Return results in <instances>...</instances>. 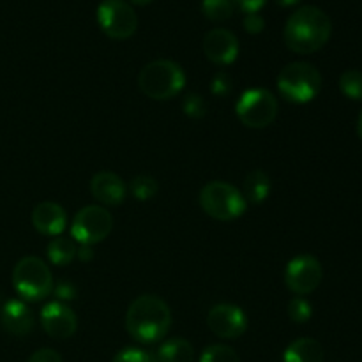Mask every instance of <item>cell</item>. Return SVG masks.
<instances>
[{
    "mask_svg": "<svg viewBox=\"0 0 362 362\" xmlns=\"http://www.w3.org/2000/svg\"><path fill=\"white\" fill-rule=\"evenodd\" d=\"M283 362H324V346L313 338H299L286 346Z\"/></svg>",
    "mask_w": 362,
    "mask_h": 362,
    "instance_id": "cell-17",
    "label": "cell"
},
{
    "mask_svg": "<svg viewBox=\"0 0 362 362\" xmlns=\"http://www.w3.org/2000/svg\"><path fill=\"white\" fill-rule=\"evenodd\" d=\"M207 327L221 339H237L247 331V317L235 304H216L207 315Z\"/></svg>",
    "mask_w": 362,
    "mask_h": 362,
    "instance_id": "cell-11",
    "label": "cell"
},
{
    "mask_svg": "<svg viewBox=\"0 0 362 362\" xmlns=\"http://www.w3.org/2000/svg\"><path fill=\"white\" fill-rule=\"evenodd\" d=\"M90 193L99 204L117 207L127 197V186L117 173L99 172L90 180Z\"/></svg>",
    "mask_w": 362,
    "mask_h": 362,
    "instance_id": "cell-14",
    "label": "cell"
},
{
    "mask_svg": "<svg viewBox=\"0 0 362 362\" xmlns=\"http://www.w3.org/2000/svg\"><path fill=\"white\" fill-rule=\"evenodd\" d=\"M357 134H359V138L362 140V112L359 115V120H357Z\"/></svg>",
    "mask_w": 362,
    "mask_h": 362,
    "instance_id": "cell-35",
    "label": "cell"
},
{
    "mask_svg": "<svg viewBox=\"0 0 362 362\" xmlns=\"http://www.w3.org/2000/svg\"><path fill=\"white\" fill-rule=\"evenodd\" d=\"M53 290H55L60 303H62V300H71L76 297V288H74L69 281H62L59 283V285H53Z\"/></svg>",
    "mask_w": 362,
    "mask_h": 362,
    "instance_id": "cell-31",
    "label": "cell"
},
{
    "mask_svg": "<svg viewBox=\"0 0 362 362\" xmlns=\"http://www.w3.org/2000/svg\"><path fill=\"white\" fill-rule=\"evenodd\" d=\"M230 88H232V80H230L228 74L226 73L216 74V78L212 80V92H214L216 95H226L230 92Z\"/></svg>",
    "mask_w": 362,
    "mask_h": 362,
    "instance_id": "cell-29",
    "label": "cell"
},
{
    "mask_svg": "<svg viewBox=\"0 0 362 362\" xmlns=\"http://www.w3.org/2000/svg\"><path fill=\"white\" fill-rule=\"evenodd\" d=\"M202 211L218 221H233L246 212L247 202L243 191L225 180H212L200 191Z\"/></svg>",
    "mask_w": 362,
    "mask_h": 362,
    "instance_id": "cell-5",
    "label": "cell"
},
{
    "mask_svg": "<svg viewBox=\"0 0 362 362\" xmlns=\"http://www.w3.org/2000/svg\"><path fill=\"white\" fill-rule=\"evenodd\" d=\"M332 34V21L317 6H303L286 20L283 37L293 53L310 55L327 45Z\"/></svg>",
    "mask_w": 362,
    "mask_h": 362,
    "instance_id": "cell-1",
    "label": "cell"
},
{
    "mask_svg": "<svg viewBox=\"0 0 362 362\" xmlns=\"http://www.w3.org/2000/svg\"><path fill=\"white\" fill-rule=\"evenodd\" d=\"M300 0H276V4H279V6L283 7H292V6H297Z\"/></svg>",
    "mask_w": 362,
    "mask_h": 362,
    "instance_id": "cell-34",
    "label": "cell"
},
{
    "mask_svg": "<svg viewBox=\"0 0 362 362\" xmlns=\"http://www.w3.org/2000/svg\"><path fill=\"white\" fill-rule=\"evenodd\" d=\"M200 362H240V357L232 346L211 345L202 352Z\"/></svg>",
    "mask_w": 362,
    "mask_h": 362,
    "instance_id": "cell-24",
    "label": "cell"
},
{
    "mask_svg": "<svg viewBox=\"0 0 362 362\" xmlns=\"http://www.w3.org/2000/svg\"><path fill=\"white\" fill-rule=\"evenodd\" d=\"M265 27L264 18L260 16L258 13H246L244 16V28H246L250 34H260Z\"/></svg>",
    "mask_w": 362,
    "mask_h": 362,
    "instance_id": "cell-28",
    "label": "cell"
},
{
    "mask_svg": "<svg viewBox=\"0 0 362 362\" xmlns=\"http://www.w3.org/2000/svg\"><path fill=\"white\" fill-rule=\"evenodd\" d=\"M98 23L112 39H127L136 32L138 16L124 0H103L98 7Z\"/></svg>",
    "mask_w": 362,
    "mask_h": 362,
    "instance_id": "cell-9",
    "label": "cell"
},
{
    "mask_svg": "<svg viewBox=\"0 0 362 362\" xmlns=\"http://www.w3.org/2000/svg\"><path fill=\"white\" fill-rule=\"evenodd\" d=\"M339 90L352 101H362V71L346 69L339 76Z\"/></svg>",
    "mask_w": 362,
    "mask_h": 362,
    "instance_id": "cell-21",
    "label": "cell"
},
{
    "mask_svg": "<svg viewBox=\"0 0 362 362\" xmlns=\"http://www.w3.org/2000/svg\"><path fill=\"white\" fill-rule=\"evenodd\" d=\"M129 189H131V194H133L136 200L147 202L158 194L159 187H158V182H156V179H152V177L138 175L131 180Z\"/></svg>",
    "mask_w": 362,
    "mask_h": 362,
    "instance_id": "cell-23",
    "label": "cell"
},
{
    "mask_svg": "<svg viewBox=\"0 0 362 362\" xmlns=\"http://www.w3.org/2000/svg\"><path fill=\"white\" fill-rule=\"evenodd\" d=\"M28 362H62V357H60L59 352L52 349H41L37 352H34L30 356Z\"/></svg>",
    "mask_w": 362,
    "mask_h": 362,
    "instance_id": "cell-30",
    "label": "cell"
},
{
    "mask_svg": "<svg viewBox=\"0 0 362 362\" xmlns=\"http://www.w3.org/2000/svg\"><path fill=\"white\" fill-rule=\"evenodd\" d=\"M131 2H134V4H138V6H145V4H148V2H152V0H131Z\"/></svg>",
    "mask_w": 362,
    "mask_h": 362,
    "instance_id": "cell-36",
    "label": "cell"
},
{
    "mask_svg": "<svg viewBox=\"0 0 362 362\" xmlns=\"http://www.w3.org/2000/svg\"><path fill=\"white\" fill-rule=\"evenodd\" d=\"M172 327V311L158 296L136 297L126 311V331L131 338L144 345L158 343Z\"/></svg>",
    "mask_w": 362,
    "mask_h": 362,
    "instance_id": "cell-2",
    "label": "cell"
},
{
    "mask_svg": "<svg viewBox=\"0 0 362 362\" xmlns=\"http://www.w3.org/2000/svg\"><path fill=\"white\" fill-rule=\"evenodd\" d=\"M324 278L322 264L311 255H299L292 258L285 269V283L296 296H308L320 286Z\"/></svg>",
    "mask_w": 362,
    "mask_h": 362,
    "instance_id": "cell-10",
    "label": "cell"
},
{
    "mask_svg": "<svg viewBox=\"0 0 362 362\" xmlns=\"http://www.w3.org/2000/svg\"><path fill=\"white\" fill-rule=\"evenodd\" d=\"M113 230V216L101 205H87L74 216L71 225V239L81 246L103 243Z\"/></svg>",
    "mask_w": 362,
    "mask_h": 362,
    "instance_id": "cell-8",
    "label": "cell"
},
{
    "mask_svg": "<svg viewBox=\"0 0 362 362\" xmlns=\"http://www.w3.org/2000/svg\"><path fill=\"white\" fill-rule=\"evenodd\" d=\"M233 2L239 4L240 9L246 11V13H258L267 0H233Z\"/></svg>",
    "mask_w": 362,
    "mask_h": 362,
    "instance_id": "cell-32",
    "label": "cell"
},
{
    "mask_svg": "<svg viewBox=\"0 0 362 362\" xmlns=\"http://www.w3.org/2000/svg\"><path fill=\"white\" fill-rule=\"evenodd\" d=\"M112 362H156V361L147 350L129 346V349L120 350V352L113 357Z\"/></svg>",
    "mask_w": 362,
    "mask_h": 362,
    "instance_id": "cell-27",
    "label": "cell"
},
{
    "mask_svg": "<svg viewBox=\"0 0 362 362\" xmlns=\"http://www.w3.org/2000/svg\"><path fill=\"white\" fill-rule=\"evenodd\" d=\"M186 85L184 69L173 60L158 59L144 66L138 74V87L154 101H166L180 94Z\"/></svg>",
    "mask_w": 362,
    "mask_h": 362,
    "instance_id": "cell-3",
    "label": "cell"
},
{
    "mask_svg": "<svg viewBox=\"0 0 362 362\" xmlns=\"http://www.w3.org/2000/svg\"><path fill=\"white\" fill-rule=\"evenodd\" d=\"M202 9L212 21L228 20L233 14V0H202Z\"/></svg>",
    "mask_w": 362,
    "mask_h": 362,
    "instance_id": "cell-22",
    "label": "cell"
},
{
    "mask_svg": "<svg viewBox=\"0 0 362 362\" xmlns=\"http://www.w3.org/2000/svg\"><path fill=\"white\" fill-rule=\"evenodd\" d=\"M278 90L286 101L306 105L322 90V74L313 64L292 62L278 74Z\"/></svg>",
    "mask_w": 362,
    "mask_h": 362,
    "instance_id": "cell-4",
    "label": "cell"
},
{
    "mask_svg": "<svg viewBox=\"0 0 362 362\" xmlns=\"http://www.w3.org/2000/svg\"><path fill=\"white\" fill-rule=\"evenodd\" d=\"M235 113L246 127L264 129L278 117V99L267 88H250L240 94Z\"/></svg>",
    "mask_w": 362,
    "mask_h": 362,
    "instance_id": "cell-7",
    "label": "cell"
},
{
    "mask_svg": "<svg viewBox=\"0 0 362 362\" xmlns=\"http://www.w3.org/2000/svg\"><path fill=\"white\" fill-rule=\"evenodd\" d=\"M313 315V308H311L310 300L304 297H293L288 303V318L293 324H306Z\"/></svg>",
    "mask_w": 362,
    "mask_h": 362,
    "instance_id": "cell-25",
    "label": "cell"
},
{
    "mask_svg": "<svg viewBox=\"0 0 362 362\" xmlns=\"http://www.w3.org/2000/svg\"><path fill=\"white\" fill-rule=\"evenodd\" d=\"M184 112L191 119H202L207 112V105H205V99L200 94H189L184 99Z\"/></svg>",
    "mask_w": 362,
    "mask_h": 362,
    "instance_id": "cell-26",
    "label": "cell"
},
{
    "mask_svg": "<svg viewBox=\"0 0 362 362\" xmlns=\"http://www.w3.org/2000/svg\"><path fill=\"white\" fill-rule=\"evenodd\" d=\"M41 325L49 338L69 339L76 332L78 318L67 304L55 300L41 310Z\"/></svg>",
    "mask_w": 362,
    "mask_h": 362,
    "instance_id": "cell-12",
    "label": "cell"
},
{
    "mask_svg": "<svg viewBox=\"0 0 362 362\" xmlns=\"http://www.w3.org/2000/svg\"><path fill=\"white\" fill-rule=\"evenodd\" d=\"M272 189L271 177L262 170H255V172L247 173L246 180H244V198L251 204H262L269 198Z\"/></svg>",
    "mask_w": 362,
    "mask_h": 362,
    "instance_id": "cell-18",
    "label": "cell"
},
{
    "mask_svg": "<svg viewBox=\"0 0 362 362\" xmlns=\"http://www.w3.org/2000/svg\"><path fill=\"white\" fill-rule=\"evenodd\" d=\"M194 349L187 339H166L158 350V362H193Z\"/></svg>",
    "mask_w": 362,
    "mask_h": 362,
    "instance_id": "cell-19",
    "label": "cell"
},
{
    "mask_svg": "<svg viewBox=\"0 0 362 362\" xmlns=\"http://www.w3.org/2000/svg\"><path fill=\"white\" fill-rule=\"evenodd\" d=\"M13 286L21 299L39 303L53 292L52 271L41 258L25 257L14 265Z\"/></svg>",
    "mask_w": 362,
    "mask_h": 362,
    "instance_id": "cell-6",
    "label": "cell"
},
{
    "mask_svg": "<svg viewBox=\"0 0 362 362\" xmlns=\"http://www.w3.org/2000/svg\"><path fill=\"white\" fill-rule=\"evenodd\" d=\"M78 247L74 244V240L71 237H55L52 239V243L48 244V260L53 265H62L71 264V262L76 258Z\"/></svg>",
    "mask_w": 362,
    "mask_h": 362,
    "instance_id": "cell-20",
    "label": "cell"
},
{
    "mask_svg": "<svg viewBox=\"0 0 362 362\" xmlns=\"http://www.w3.org/2000/svg\"><path fill=\"white\" fill-rule=\"evenodd\" d=\"M32 225L42 235L59 237L67 225L66 211L55 202H42L32 212Z\"/></svg>",
    "mask_w": 362,
    "mask_h": 362,
    "instance_id": "cell-16",
    "label": "cell"
},
{
    "mask_svg": "<svg viewBox=\"0 0 362 362\" xmlns=\"http://www.w3.org/2000/svg\"><path fill=\"white\" fill-rule=\"evenodd\" d=\"M204 53L212 64L228 66L239 55V39L228 28H212L204 37Z\"/></svg>",
    "mask_w": 362,
    "mask_h": 362,
    "instance_id": "cell-13",
    "label": "cell"
},
{
    "mask_svg": "<svg viewBox=\"0 0 362 362\" xmlns=\"http://www.w3.org/2000/svg\"><path fill=\"white\" fill-rule=\"evenodd\" d=\"M92 246H81L78 247V255L76 257H80V260H90L92 258Z\"/></svg>",
    "mask_w": 362,
    "mask_h": 362,
    "instance_id": "cell-33",
    "label": "cell"
},
{
    "mask_svg": "<svg viewBox=\"0 0 362 362\" xmlns=\"http://www.w3.org/2000/svg\"><path fill=\"white\" fill-rule=\"evenodd\" d=\"M0 324L6 332L16 336V338H23L32 332L35 318L30 308L23 300L13 299L4 304L2 311H0Z\"/></svg>",
    "mask_w": 362,
    "mask_h": 362,
    "instance_id": "cell-15",
    "label": "cell"
}]
</instances>
